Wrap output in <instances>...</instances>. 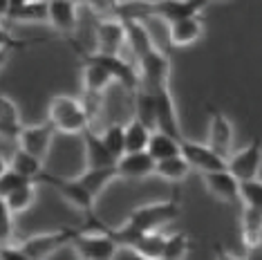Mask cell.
<instances>
[{
  "instance_id": "11",
  "label": "cell",
  "mask_w": 262,
  "mask_h": 260,
  "mask_svg": "<svg viewBox=\"0 0 262 260\" xmlns=\"http://www.w3.org/2000/svg\"><path fill=\"white\" fill-rule=\"evenodd\" d=\"M213 0H152V18H164L166 23L186 18V16H200Z\"/></svg>"
},
{
  "instance_id": "8",
  "label": "cell",
  "mask_w": 262,
  "mask_h": 260,
  "mask_svg": "<svg viewBox=\"0 0 262 260\" xmlns=\"http://www.w3.org/2000/svg\"><path fill=\"white\" fill-rule=\"evenodd\" d=\"M54 133H56V128L52 126V121L36 123V126H23L16 141H18V148L32 153V155H36L40 159H45L47 153H50Z\"/></svg>"
},
{
  "instance_id": "23",
  "label": "cell",
  "mask_w": 262,
  "mask_h": 260,
  "mask_svg": "<svg viewBox=\"0 0 262 260\" xmlns=\"http://www.w3.org/2000/svg\"><path fill=\"white\" fill-rule=\"evenodd\" d=\"M128 247L141 258H162L166 247V235L159 233V229L157 231H146L135 235Z\"/></svg>"
},
{
  "instance_id": "36",
  "label": "cell",
  "mask_w": 262,
  "mask_h": 260,
  "mask_svg": "<svg viewBox=\"0 0 262 260\" xmlns=\"http://www.w3.org/2000/svg\"><path fill=\"white\" fill-rule=\"evenodd\" d=\"M83 5H88L99 16H115L119 0H83Z\"/></svg>"
},
{
  "instance_id": "19",
  "label": "cell",
  "mask_w": 262,
  "mask_h": 260,
  "mask_svg": "<svg viewBox=\"0 0 262 260\" xmlns=\"http://www.w3.org/2000/svg\"><path fill=\"white\" fill-rule=\"evenodd\" d=\"M242 242L249 256H262V209L247 206L242 211Z\"/></svg>"
},
{
  "instance_id": "30",
  "label": "cell",
  "mask_w": 262,
  "mask_h": 260,
  "mask_svg": "<svg viewBox=\"0 0 262 260\" xmlns=\"http://www.w3.org/2000/svg\"><path fill=\"white\" fill-rule=\"evenodd\" d=\"M150 135H152V130L148 128L141 119L133 117V121L126 126V153L146 150L148 141H150Z\"/></svg>"
},
{
  "instance_id": "1",
  "label": "cell",
  "mask_w": 262,
  "mask_h": 260,
  "mask_svg": "<svg viewBox=\"0 0 262 260\" xmlns=\"http://www.w3.org/2000/svg\"><path fill=\"white\" fill-rule=\"evenodd\" d=\"M175 218H180V200L177 198L166 200V202L137 206L133 213L128 215V220L121 229H112V235L119 240V245L128 247L135 235L146 233V231H157L159 227L172 222Z\"/></svg>"
},
{
  "instance_id": "22",
  "label": "cell",
  "mask_w": 262,
  "mask_h": 260,
  "mask_svg": "<svg viewBox=\"0 0 262 260\" xmlns=\"http://www.w3.org/2000/svg\"><path fill=\"white\" fill-rule=\"evenodd\" d=\"M123 25H126V47H130L135 58H141L155 47L144 20H123Z\"/></svg>"
},
{
  "instance_id": "4",
  "label": "cell",
  "mask_w": 262,
  "mask_h": 260,
  "mask_svg": "<svg viewBox=\"0 0 262 260\" xmlns=\"http://www.w3.org/2000/svg\"><path fill=\"white\" fill-rule=\"evenodd\" d=\"M83 231V227H63L56 231H45L29 235L20 242V249L25 253V258H47L52 253H56L61 247L72 245V240Z\"/></svg>"
},
{
  "instance_id": "25",
  "label": "cell",
  "mask_w": 262,
  "mask_h": 260,
  "mask_svg": "<svg viewBox=\"0 0 262 260\" xmlns=\"http://www.w3.org/2000/svg\"><path fill=\"white\" fill-rule=\"evenodd\" d=\"M182 139H177V137H172V135L168 133H164V130H152V135H150V141H148V153L157 159H166V157H172V155H180L182 153V144H180Z\"/></svg>"
},
{
  "instance_id": "3",
  "label": "cell",
  "mask_w": 262,
  "mask_h": 260,
  "mask_svg": "<svg viewBox=\"0 0 262 260\" xmlns=\"http://www.w3.org/2000/svg\"><path fill=\"white\" fill-rule=\"evenodd\" d=\"M74 251L88 260H110L119 251V240L112 235V229H85L72 240Z\"/></svg>"
},
{
  "instance_id": "2",
  "label": "cell",
  "mask_w": 262,
  "mask_h": 260,
  "mask_svg": "<svg viewBox=\"0 0 262 260\" xmlns=\"http://www.w3.org/2000/svg\"><path fill=\"white\" fill-rule=\"evenodd\" d=\"M47 121H52V126L65 135H81L90 126V117L85 112L83 99L68 97V94H58L52 99L47 108Z\"/></svg>"
},
{
  "instance_id": "13",
  "label": "cell",
  "mask_w": 262,
  "mask_h": 260,
  "mask_svg": "<svg viewBox=\"0 0 262 260\" xmlns=\"http://www.w3.org/2000/svg\"><path fill=\"white\" fill-rule=\"evenodd\" d=\"M208 117H211V126H208V146H213L220 155L229 157L231 146H233V126L226 119V115L220 108L206 105Z\"/></svg>"
},
{
  "instance_id": "39",
  "label": "cell",
  "mask_w": 262,
  "mask_h": 260,
  "mask_svg": "<svg viewBox=\"0 0 262 260\" xmlns=\"http://www.w3.org/2000/svg\"><path fill=\"white\" fill-rule=\"evenodd\" d=\"M9 54H11L9 47H0V68H3V63L9 58Z\"/></svg>"
},
{
  "instance_id": "5",
  "label": "cell",
  "mask_w": 262,
  "mask_h": 260,
  "mask_svg": "<svg viewBox=\"0 0 262 260\" xmlns=\"http://www.w3.org/2000/svg\"><path fill=\"white\" fill-rule=\"evenodd\" d=\"M137 70H139V88H144L148 92H155L159 88H168L170 58L162 50L152 47L148 54L137 58Z\"/></svg>"
},
{
  "instance_id": "26",
  "label": "cell",
  "mask_w": 262,
  "mask_h": 260,
  "mask_svg": "<svg viewBox=\"0 0 262 260\" xmlns=\"http://www.w3.org/2000/svg\"><path fill=\"white\" fill-rule=\"evenodd\" d=\"M20 112L9 97H0V137L16 139L20 133Z\"/></svg>"
},
{
  "instance_id": "20",
  "label": "cell",
  "mask_w": 262,
  "mask_h": 260,
  "mask_svg": "<svg viewBox=\"0 0 262 260\" xmlns=\"http://www.w3.org/2000/svg\"><path fill=\"white\" fill-rule=\"evenodd\" d=\"M115 81V74L97 61H83V92L105 94L108 85Z\"/></svg>"
},
{
  "instance_id": "38",
  "label": "cell",
  "mask_w": 262,
  "mask_h": 260,
  "mask_svg": "<svg viewBox=\"0 0 262 260\" xmlns=\"http://www.w3.org/2000/svg\"><path fill=\"white\" fill-rule=\"evenodd\" d=\"M9 11H11V0H0V20L9 18Z\"/></svg>"
},
{
  "instance_id": "7",
  "label": "cell",
  "mask_w": 262,
  "mask_h": 260,
  "mask_svg": "<svg viewBox=\"0 0 262 260\" xmlns=\"http://www.w3.org/2000/svg\"><path fill=\"white\" fill-rule=\"evenodd\" d=\"M180 144H182V155L188 159V164L198 170V173H204V170L229 168V157L220 155L213 146L198 144V141H190L186 137H182Z\"/></svg>"
},
{
  "instance_id": "37",
  "label": "cell",
  "mask_w": 262,
  "mask_h": 260,
  "mask_svg": "<svg viewBox=\"0 0 262 260\" xmlns=\"http://www.w3.org/2000/svg\"><path fill=\"white\" fill-rule=\"evenodd\" d=\"M29 40H20V38H14L9 34L7 27L0 25V47H9V50H20V47H27Z\"/></svg>"
},
{
  "instance_id": "33",
  "label": "cell",
  "mask_w": 262,
  "mask_h": 260,
  "mask_svg": "<svg viewBox=\"0 0 262 260\" xmlns=\"http://www.w3.org/2000/svg\"><path fill=\"white\" fill-rule=\"evenodd\" d=\"M240 198L244 200L247 206L262 209V182L258 180V177H255V180L240 182Z\"/></svg>"
},
{
  "instance_id": "14",
  "label": "cell",
  "mask_w": 262,
  "mask_h": 260,
  "mask_svg": "<svg viewBox=\"0 0 262 260\" xmlns=\"http://www.w3.org/2000/svg\"><path fill=\"white\" fill-rule=\"evenodd\" d=\"M97 45L101 52L119 54L126 47V25L115 16H101L97 23Z\"/></svg>"
},
{
  "instance_id": "6",
  "label": "cell",
  "mask_w": 262,
  "mask_h": 260,
  "mask_svg": "<svg viewBox=\"0 0 262 260\" xmlns=\"http://www.w3.org/2000/svg\"><path fill=\"white\" fill-rule=\"evenodd\" d=\"M38 182H45V184H50L54 191L61 195V198L65 200L68 204H72L74 209H79L81 213H85L88 218H92L94 215V195L88 191L85 186L81 184L79 180H63V177H56V175H47V173H43L40 175V180Z\"/></svg>"
},
{
  "instance_id": "16",
  "label": "cell",
  "mask_w": 262,
  "mask_h": 260,
  "mask_svg": "<svg viewBox=\"0 0 262 260\" xmlns=\"http://www.w3.org/2000/svg\"><path fill=\"white\" fill-rule=\"evenodd\" d=\"M157 159H155L148 150H133V153H123L117 159V168L119 175L126 180H144V177L155 173Z\"/></svg>"
},
{
  "instance_id": "10",
  "label": "cell",
  "mask_w": 262,
  "mask_h": 260,
  "mask_svg": "<svg viewBox=\"0 0 262 260\" xmlns=\"http://www.w3.org/2000/svg\"><path fill=\"white\" fill-rule=\"evenodd\" d=\"M200 175L213 198L222 200V202H237V200H240V180H237L229 168L204 170V173H200Z\"/></svg>"
},
{
  "instance_id": "34",
  "label": "cell",
  "mask_w": 262,
  "mask_h": 260,
  "mask_svg": "<svg viewBox=\"0 0 262 260\" xmlns=\"http://www.w3.org/2000/svg\"><path fill=\"white\" fill-rule=\"evenodd\" d=\"M27 182H34V180H29V177L20 175L18 170H14V168L9 166L3 175H0V198H7L11 191H16V188L23 186V184H27Z\"/></svg>"
},
{
  "instance_id": "24",
  "label": "cell",
  "mask_w": 262,
  "mask_h": 260,
  "mask_svg": "<svg viewBox=\"0 0 262 260\" xmlns=\"http://www.w3.org/2000/svg\"><path fill=\"white\" fill-rule=\"evenodd\" d=\"M9 20L16 23L47 20V0H11Z\"/></svg>"
},
{
  "instance_id": "40",
  "label": "cell",
  "mask_w": 262,
  "mask_h": 260,
  "mask_svg": "<svg viewBox=\"0 0 262 260\" xmlns=\"http://www.w3.org/2000/svg\"><path fill=\"white\" fill-rule=\"evenodd\" d=\"M9 168V162H7V159H5L3 157V153H0V175H3L5 173V170H7Z\"/></svg>"
},
{
  "instance_id": "9",
  "label": "cell",
  "mask_w": 262,
  "mask_h": 260,
  "mask_svg": "<svg viewBox=\"0 0 262 260\" xmlns=\"http://www.w3.org/2000/svg\"><path fill=\"white\" fill-rule=\"evenodd\" d=\"M262 166V141L253 139L247 148H242L235 155H229V170L233 173L237 180H255L260 175Z\"/></svg>"
},
{
  "instance_id": "27",
  "label": "cell",
  "mask_w": 262,
  "mask_h": 260,
  "mask_svg": "<svg viewBox=\"0 0 262 260\" xmlns=\"http://www.w3.org/2000/svg\"><path fill=\"white\" fill-rule=\"evenodd\" d=\"M190 170H193V166H190L188 159L180 153V155L159 159L157 166H155V175L164 177V180H170V182H182L184 177H188Z\"/></svg>"
},
{
  "instance_id": "17",
  "label": "cell",
  "mask_w": 262,
  "mask_h": 260,
  "mask_svg": "<svg viewBox=\"0 0 262 260\" xmlns=\"http://www.w3.org/2000/svg\"><path fill=\"white\" fill-rule=\"evenodd\" d=\"M202 36H204V23L200 16H186V18L168 23V38L172 47L195 45Z\"/></svg>"
},
{
  "instance_id": "29",
  "label": "cell",
  "mask_w": 262,
  "mask_h": 260,
  "mask_svg": "<svg viewBox=\"0 0 262 260\" xmlns=\"http://www.w3.org/2000/svg\"><path fill=\"white\" fill-rule=\"evenodd\" d=\"M34 200H36V182H27V184L18 186L16 191H11L5 202L11 209V213L18 215V213H25V211L32 209Z\"/></svg>"
},
{
  "instance_id": "21",
  "label": "cell",
  "mask_w": 262,
  "mask_h": 260,
  "mask_svg": "<svg viewBox=\"0 0 262 260\" xmlns=\"http://www.w3.org/2000/svg\"><path fill=\"white\" fill-rule=\"evenodd\" d=\"M119 168H117V164L115 166H101V168H85L83 173L76 177V180L81 182L83 186L90 191L94 198H99L101 195V191H103L105 186L110 184V182H115V180H119Z\"/></svg>"
},
{
  "instance_id": "35",
  "label": "cell",
  "mask_w": 262,
  "mask_h": 260,
  "mask_svg": "<svg viewBox=\"0 0 262 260\" xmlns=\"http://www.w3.org/2000/svg\"><path fill=\"white\" fill-rule=\"evenodd\" d=\"M11 209L5 202V198H0V245H5V242L11 240V231H14V227H11Z\"/></svg>"
},
{
  "instance_id": "32",
  "label": "cell",
  "mask_w": 262,
  "mask_h": 260,
  "mask_svg": "<svg viewBox=\"0 0 262 260\" xmlns=\"http://www.w3.org/2000/svg\"><path fill=\"white\" fill-rule=\"evenodd\" d=\"M190 249V242H188V235L186 233H172V235H166V247H164V256L166 260H180L188 253Z\"/></svg>"
},
{
  "instance_id": "31",
  "label": "cell",
  "mask_w": 262,
  "mask_h": 260,
  "mask_svg": "<svg viewBox=\"0 0 262 260\" xmlns=\"http://www.w3.org/2000/svg\"><path fill=\"white\" fill-rule=\"evenodd\" d=\"M101 137H103L108 150L115 155V159H119L126 153V126H121V123H110V126L101 133Z\"/></svg>"
},
{
  "instance_id": "18",
  "label": "cell",
  "mask_w": 262,
  "mask_h": 260,
  "mask_svg": "<svg viewBox=\"0 0 262 260\" xmlns=\"http://www.w3.org/2000/svg\"><path fill=\"white\" fill-rule=\"evenodd\" d=\"M83 148H85V168H101V166H115L117 159L108 150L105 141L101 135H97L94 130L88 126L83 130Z\"/></svg>"
},
{
  "instance_id": "28",
  "label": "cell",
  "mask_w": 262,
  "mask_h": 260,
  "mask_svg": "<svg viewBox=\"0 0 262 260\" xmlns=\"http://www.w3.org/2000/svg\"><path fill=\"white\" fill-rule=\"evenodd\" d=\"M9 166L14 170H18L20 175L34 180V182H38L40 175L45 173L43 170V159L32 155V153H27V150H23V148L14 150V155H11V159H9Z\"/></svg>"
},
{
  "instance_id": "15",
  "label": "cell",
  "mask_w": 262,
  "mask_h": 260,
  "mask_svg": "<svg viewBox=\"0 0 262 260\" xmlns=\"http://www.w3.org/2000/svg\"><path fill=\"white\" fill-rule=\"evenodd\" d=\"M152 97H155V110H157V128L182 139L184 135L180 128V119H177L175 101L170 97V88H159V90L152 92Z\"/></svg>"
},
{
  "instance_id": "12",
  "label": "cell",
  "mask_w": 262,
  "mask_h": 260,
  "mask_svg": "<svg viewBox=\"0 0 262 260\" xmlns=\"http://www.w3.org/2000/svg\"><path fill=\"white\" fill-rule=\"evenodd\" d=\"M47 23L65 38L72 36L79 25V3L72 0H47Z\"/></svg>"
}]
</instances>
